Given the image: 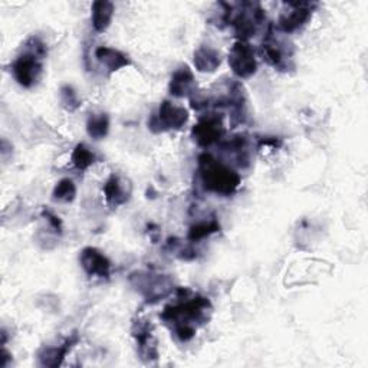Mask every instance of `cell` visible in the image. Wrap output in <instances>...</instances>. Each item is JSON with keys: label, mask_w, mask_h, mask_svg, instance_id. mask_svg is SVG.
<instances>
[{"label": "cell", "mask_w": 368, "mask_h": 368, "mask_svg": "<svg viewBox=\"0 0 368 368\" xmlns=\"http://www.w3.org/2000/svg\"><path fill=\"white\" fill-rule=\"evenodd\" d=\"M212 312V304L203 297H186L178 304L164 308L161 318L174 325V333L180 341H189L196 334V324H205Z\"/></svg>", "instance_id": "obj_1"}, {"label": "cell", "mask_w": 368, "mask_h": 368, "mask_svg": "<svg viewBox=\"0 0 368 368\" xmlns=\"http://www.w3.org/2000/svg\"><path fill=\"white\" fill-rule=\"evenodd\" d=\"M199 172L205 189L220 196L233 194L241 184V176L210 154L199 157Z\"/></svg>", "instance_id": "obj_2"}, {"label": "cell", "mask_w": 368, "mask_h": 368, "mask_svg": "<svg viewBox=\"0 0 368 368\" xmlns=\"http://www.w3.org/2000/svg\"><path fill=\"white\" fill-rule=\"evenodd\" d=\"M32 42H33V49L19 55L12 65L15 80L17 81V84L25 88H30L36 81H38L42 72L41 59L46 53L45 45L39 39L32 38Z\"/></svg>", "instance_id": "obj_3"}, {"label": "cell", "mask_w": 368, "mask_h": 368, "mask_svg": "<svg viewBox=\"0 0 368 368\" xmlns=\"http://www.w3.org/2000/svg\"><path fill=\"white\" fill-rule=\"evenodd\" d=\"M187 109L174 105L170 101H164L158 108V113L154 114L149 121V127L154 133L180 130V128L187 122Z\"/></svg>", "instance_id": "obj_4"}, {"label": "cell", "mask_w": 368, "mask_h": 368, "mask_svg": "<svg viewBox=\"0 0 368 368\" xmlns=\"http://www.w3.org/2000/svg\"><path fill=\"white\" fill-rule=\"evenodd\" d=\"M229 65L239 78H249L257 69L253 48L246 41H237L229 52Z\"/></svg>", "instance_id": "obj_5"}, {"label": "cell", "mask_w": 368, "mask_h": 368, "mask_svg": "<svg viewBox=\"0 0 368 368\" xmlns=\"http://www.w3.org/2000/svg\"><path fill=\"white\" fill-rule=\"evenodd\" d=\"M225 134L223 118L217 114H209L200 118L199 122L193 127L192 136L200 147H210L217 142Z\"/></svg>", "instance_id": "obj_6"}, {"label": "cell", "mask_w": 368, "mask_h": 368, "mask_svg": "<svg viewBox=\"0 0 368 368\" xmlns=\"http://www.w3.org/2000/svg\"><path fill=\"white\" fill-rule=\"evenodd\" d=\"M133 335L137 341L141 358L147 360H156L158 356L157 351V341L154 338L151 324L149 321L138 320L133 326Z\"/></svg>", "instance_id": "obj_7"}, {"label": "cell", "mask_w": 368, "mask_h": 368, "mask_svg": "<svg viewBox=\"0 0 368 368\" xmlns=\"http://www.w3.org/2000/svg\"><path fill=\"white\" fill-rule=\"evenodd\" d=\"M81 265L84 270L89 276H97V278H108L111 264L107 259V256L101 253L95 248H85L80 256Z\"/></svg>", "instance_id": "obj_8"}, {"label": "cell", "mask_w": 368, "mask_h": 368, "mask_svg": "<svg viewBox=\"0 0 368 368\" xmlns=\"http://www.w3.org/2000/svg\"><path fill=\"white\" fill-rule=\"evenodd\" d=\"M262 21H264V12L259 9V6L252 5V10H243L234 17L233 26L236 35L241 38V41L249 39L250 36L256 33V26Z\"/></svg>", "instance_id": "obj_9"}, {"label": "cell", "mask_w": 368, "mask_h": 368, "mask_svg": "<svg viewBox=\"0 0 368 368\" xmlns=\"http://www.w3.org/2000/svg\"><path fill=\"white\" fill-rule=\"evenodd\" d=\"M289 12L282 13L279 17V29L285 33H291L300 29L311 16V5L309 3H289Z\"/></svg>", "instance_id": "obj_10"}, {"label": "cell", "mask_w": 368, "mask_h": 368, "mask_svg": "<svg viewBox=\"0 0 368 368\" xmlns=\"http://www.w3.org/2000/svg\"><path fill=\"white\" fill-rule=\"evenodd\" d=\"M170 94L178 98L189 97L196 89V81L193 72L189 66H181L174 72V75L170 81Z\"/></svg>", "instance_id": "obj_11"}, {"label": "cell", "mask_w": 368, "mask_h": 368, "mask_svg": "<svg viewBox=\"0 0 368 368\" xmlns=\"http://www.w3.org/2000/svg\"><path fill=\"white\" fill-rule=\"evenodd\" d=\"M95 57L102 65H105L109 71H113V72L131 64V61L128 59L127 55H124L122 52L114 48H108V46L98 48L95 50Z\"/></svg>", "instance_id": "obj_12"}, {"label": "cell", "mask_w": 368, "mask_h": 368, "mask_svg": "<svg viewBox=\"0 0 368 368\" xmlns=\"http://www.w3.org/2000/svg\"><path fill=\"white\" fill-rule=\"evenodd\" d=\"M220 64H222V57L210 46H201L194 52V65L201 72H213Z\"/></svg>", "instance_id": "obj_13"}, {"label": "cell", "mask_w": 368, "mask_h": 368, "mask_svg": "<svg viewBox=\"0 0 368 368\" xmlns=\"http://www.w3.org/2000/svg\"><path fill=\"white\" fill-rule=\"evenodd\" d=\"M114 5L111 2H95L92 5V26L97 32H104L113 21Z\"/></svg>", "instance_id": "obj_14"}, {"label": "cell", "mask_w": 368, "mask_h": 368, "mask_svg": "<svg viewBox=\"0 0 368 368\" xmlns=\"http://www.w3.org/2000/svg\"><path fill=\"white\" fill-rule=\"evenodd\" d=\"M77 341H78V335L75 334V335H72L71 338H68L64 345L57 347V348L45 349V353L41 354V357H39L41 358V364L46 365V367H58V365H61L62 360L68 354L72 344H75Z\"/></svg>", "instance_id": "obj_15"}, {"label": "cell", "mask_w": 368, "mask_h": 368, "mask_svg": "<svg viewBox=\"0 0 368 368\" xmlns=\"http://www.w3.org/2000/svg\"><path fill=\"white\" fill-rule=\"evenodd\" d=\"M104 193H105L108 203L111 205V206H116V208L120 206V205H124L125 201L128 200V193L125 192L122 183L114 174L109 177L108 181L105 183Z\"/></svg>", "instance_id": "obj_16"}, {"label": "cell", "mask_w": 368, "mask_h": 368, "mask_svg": "<svg viewBox=\"0 0 368 368\" xmlns=\"http://www.w3.org/2000/svg\"><path fill=\"white\" fill-rule=\"evenodd\" d=\"M262 55H264V59H266V62L275 68H281L284 65L285 52L281 48V45L276 42V39L272 38V36H268L266 41H264Z\"/></svg>", "instance_id": "obj_17"}, {"label": "cell", "mask_w": 368, "mask_h": 368, "mask_svg": "<svg viewBox=\"0 0 368 368\" xmlns=\"http://www.w3.org/2000/svg\"><path fill=\"white\" fill-rule=\"evenodd\" d=\"M109 130V118L107 114H92L86 122V131L94 140H102Z\"/></svg>", "instance_id": "obj_18"}, {"label": "cell", "mask_w": 368, "mask_h": 368, "mask_svg": "<svg viewBox=\"0 0 368 368\" xmlns=\"http://www.w3.org/2000/svg\"><path fill=\"white\" fill-rule=\"evenodd\" d=\"M95 161V156L85 144H78L72 153V163L78 170H86Z\"/></svg>", "instance_id": "obj_19"}, {"label": "cell", "mask_w": 368, "mask_h": 368, "mask_svg": "<svg viewBox=\"0 0 368 368\" xmlns=\"http://www.w3.org/2000/svg\"><path fill=\"white\" fill-rule=\"evenodd\" d=\"M219 230H220V226H219V223L216 222V220L197 223L189 232V241H192V242L201 241V239H205V237H208L212 233H216Z\"/></svg>", "instance_id": "obj_20"}, {"label": "cell", "mask_w": 368, "mask_h": 368, "mask_svg": "<svg viewBox=\"0 0 368 368\" xmlns=\"http://www.w3.org/2000/svg\"><path fill=\"white\" fill-rule=\"evenodd\" d=\"M75 194H77L75 184H73V181L69 178H64L57 184V187L53 190V200L65 201V203H68V201H72L75 199Z\"/></svg>", "instance_id": "obj_21"}, {"label": "cell", "mask_w": 368, "mask_h": 368, "mask_svg": "<svg viewBox=\"0 0 368 368\" xmlns=\"http://www.w3.org/2000/svg\"><path fill=\"white\" fill-rule=\"evenodd\" d=\"M61 98H62V104L66 108H69V109H75L80 105V100H78L77 92L73 91L71 86H68V85L61 89Z\"/></svg>", "instance_id": "obj_22"}]
</instances>
